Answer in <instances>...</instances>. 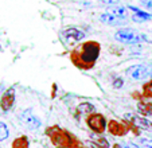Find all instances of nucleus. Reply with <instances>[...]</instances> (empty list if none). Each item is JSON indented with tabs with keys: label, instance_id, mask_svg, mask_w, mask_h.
<instances>
[{
	"label": "nucleus",
	"instance_id": "obj_9",
	"mask_svg": "<svg viewBox=\"0 0 152 148\" xmlns=\"http://www.w3.org/2000/svg\"><path fill=\"white\" fill-rule=\"evenodd\" d=\"M63 38L66 40V45H74L85 38V32L75 27H69V29L63 30Z\"/></svg>",
	"mask_w": 152,
	"mask_h": 148
},
{
	"label": "nucleus",
	"instance_id": "obj_19",
	"mask_svg": "<svg viewBox=\"0 0 152 148\" xmlns=\"http://www.w3.org/2000/svg\"><path fill=\"white\" fill-rule=\"evenodd\" d=\"M8 135H10L8 127H7L4 122L0 121V141H4V140L8 139Z\"/></svg>",
	"mask_w": 152,
	"mask_h": 148
},
{
	"label": "nucleus",
	"instance_id": "obj_1",
	"mask_svg": "<svg viewBox=\"0 0 152 148\" xmlns=\"http://www.w3.org/2000/svg\"><path fill=\"white\" fill-rule=\"evenodd\" d=\"M101 51V46L96 40H89V42H83L78 48L70 54V59L77 67L88 70L93 67L94 62L98 59Z\"/></svg>",
	"mask_w": 152,
	"mask_h": 148
},
{
	"label": "nucleus",
	"instance_id": "obj_10",
	"mask_svg": "<svg viewBox=\"0 0 152 148\" xmlns=\"http://www.w3.org/2000/svg\"><path fill=\"white\" fill-rule=\"evenodd\" d=\"M15 103V89L14 88H8L0 98V108L3 112H8L11 111V108L14 106Z\"/></svg>",
	"mask_w": 152,
	"mask_h": 148
},
{
	"label": "nucleus",
	"instance_id": "obj_27",
	"mask_svg": "<svg viewBox=\"0 0 152 148\" xmlns=\"http://www.w3.org/2000/svg\"><path fill=\"white\" fill-rule=\"evenodd\" d=\"M57 148H62V147H57Z\"/></svg>",
	"mask_w": 152,
	"mask_h": 148
},
{
	"label": "nucleus",
	"instance_id": "obj_5",
	"mask_svg": "<svg viewBox=\"0 0 152 148\" xmlns=\"http://www.w3.org/2000/svg\"><path fill=\"white\" fill-rule=\"evenodd\" d=\"M86 124L97 135L104 133L106 129V125H108V124H106V119L104 117V114H101V113L88 114V117H86Z\"/></svg>",
	"mask_w": 152,
	"mask_h": 148
},
{
	"label": "nucleus",
	"instance_id": "obj_12",
	"mask_svg": "<svg viewBox=\"0 0 152 148\" xmlns=\"http://www.w3.org/2000/svg\"><path fill=\"white\" fill-rule=\"evenodd\" d=\"M137 111L143 116H151L152 117V103H144L140 101L137 104Z\"/></svg>",
	"mask_w": 152,
	"mask_h": 148
},
{
	"label": "nucleus",
	"instance_id": "obj_4",
	"mask_svg": "<svg viewBox=\"0 0 152 148\" xmlns=\"http://www.w3.org/2000/svg\"><path fill=\"white\" fill-rule=\"evenodd\" d=\"M115 39L120 43H125V45H137V43L145 42L147 38L144 35L135 32L133 30H120L115 34Z\"/></svg>",
	"mask_w": 152,
	"mask_h": 148
},
{
	"label": "nucleus",
	"instance_id": "obj_14",
	"mask_svg": "<svg viewBox=\"0 0 152 148\" xmlns=\"http://www.w3.org/2000/svg\"><path fill=\"white\" fill-rule=\"evenodd\" d=\"M11 148H30V141L27 136H19L12 141Z\"/></svg>",
	"mask_w": 152,
	"mask_h": 148
},
{
	"label": "nucleus",
	"instance_id": "obj_16",
	"mask_svg": "<svg viewBox=\"0 0 152 148\" xmlns=\"http://www.w3.org/2000/svg\"><path fill=\"white\" fill-rule=\"evenodd\" d=\"M108 12L123 18V19H126V8H124V7H112V8L108 10Z\"/></svg>",
	"mask_w": 152,
	"mask_h": 148
},
{
	"label": "nucleus",
	"instance_id": "obj_18",
	"mask_svg": "<svg viewBox=\"0 0 152 148\" xmlns=\"http://www.w3.org/2000/svg\"><path fill=\"white\" fill-rule=\"evenodd\" d=\"M141 96L145 97V98H152V80L149 82H145L143 85V92H141Z\"/></svg>",
	"mask_w": 152,
	"mask_h": 148
},
{
	"label": "nucleus",
	"instance_id": "obj_22",
	"mask_svg": "<svg viewBox=\"0 0 152 148\" xmlns=\"http://www.w3.org/2000/svg\"><path fill=\"white\" fill-rule=\"evenodd\" d=\"M101 3L106 4V6H115V4L118 3V0H100Z\"/></svg>",
	"mask_w": 152,
	"mask_h": 148
},
{
	"label": "nucleus",
	"instance_id": "obj_20",
	"mask_svg": "<svg viewBox=\"0 0 152 148\" xmlns=\"http://www.w3.org/2000/svg\"><path fill=\"white\" fill-rule=\"evenodd\" d=\"M72 148H88V147H86L81 140H78L77 137H74L72 135Z\"/></svg>",
	"mask_w": 152,
	"mask_h": 148
},
{
	"label": "nucleus",
	"instance_id": "obj_21",
	"mask_svg": "<svg viewBox=\"0 0 152 148\" xmlns=\"http://www.w3.org/2000/svg\"><path fill=\"white\" fill-rule=\"evenodd\" d=\"M139 143H140V145H143V147H145V148H152V139L140 137V139H139Z\"/></svg>",
	"mask_w": 152,
	"mask_h": 148
},
{
	"label": "nucleus",
	"instance_id": "obj_26",
	"mask_svg": "<svg viewBox=\"0 0 152 148\" xmlns=\"http://www.w3.org/2000/svg\"><path fill=\"white\" fill-rule=\"evenodd\" d=\"M113 148H128V147H126V145H124V147H123V145H120V144H117V143H116V144H113Z\"/></svg>",
	"mask_w": 152,
	"mask_h": 148
},
{
	"label": "nucleus",
	"instance_id": "obj_7",
	"mask_svg": "<svg viewBox=\"0 0 152 148\" xmlns=\"http://www.w3.org/2000/svg\"><path fill=\"white\" fill-rule=\"evenodd\" d=\"M125 120H129V122H132L135 127H137L139 129H144V131H148V132H152V121L145 117H141L139 114H135V113H126L125 116Z\"/></svg>",
	"mask_w": 152,
	"mask_h": 148
},
{
	"label": "nucleus",
	"instance_id": "obj_24",
	"mask_svg": "<svg viewBox=\"0 0 152 148\" xmlns=\"http://www.w3.org/2000/svg\"><path fill=\"white\" fill-rule=\"evenodd\" d=\"M125 145H126L128 148H140L137 144H135V143H126Z\"/></svg>",
	"mask_w": 152,
	"mask_h": 148
},
{
	"label": "nucleus",
	"instance_id": "obj_2",
	"mask_svg": "<svg viewBox=\"0 0 152 148\" xmlns=\"http://www.w3.org/2000/svg\"><path fill=\"white\" fill-rule=\"evenodd\" d=\"M46 135L50 137L51 143L55 147H62V148H72V133L63 131L62 128L54 125L47 128Z\"/></svg>",
	"mask_w": 152,
	"mask_h": 148
},
{
	"label": "nucleus",
	"instance_id": "obj_23",
	"mask_svg": "<svg viewBox=\"0 0 152 148\" xmlns=\"http://www.w3.org/2000/svg\"><path fill=\"white\" fill-rule=\"evenodd\" d=\"M113 86H115V88H121V86H123V80H121V78L116 80L115 82H113Z\"/></svg>",
	"mask_w": 152,
	"mask_h": 148
},
{
	"label": "nucleus",
	"instance_id": "obj_17",
	"mask_svg": "<svg viewBox=\"0 0 152 148\" xmlns=\"http://www.w3.org/2000/svg\"><path fill=\"white\" fill-rule=\"evenodd\" d=\"M92 137L94 139V141H93V143H96V144L100 145V147H104V148H108V147H109V141H108L105 137L97 136V133H93Z\"/></svg>",
	"mask_w": 152,
	"mask_h": 148
},
{
	"label": "nucleus",
	"instance_id": "obj_13",
	"mask_svg": "<svg viewBox=\"0 0 152 148\" xmlns=\"http://www.w3.org/2000/svg\"><path fill=\"white\" fill-rule=\"evenodd\" d=\"M129 10H132V11L135 12V15H133V20H135V22H144V20L151 19V14L140 11V10H137L136 7H129Z\"/></svg>",
	"mask_w": 152,
	"mask_h": 148
},
{
	"label": "nucleus",
	"instance_id": "obj_25",
	"mask_svg": "<svg viewBox=\"0 0 152 148\" xmlns=\"http://www.w3.org/2000/svg\"><path fill=\"white\" fill-rule=\"evenodd\" d=\"M89 145H90V148H104V147H100V145H97L96 143H89Z\"/></svg>",
	"mask_w": 152,
	"mask_h": 148
},
{
	"label": "nucleus",
	"instance_id": "obj_3",
	"mask_svg": "<svg viewBox=\"0 0 152 148\" xmlns=\"http://www.w3.org/2000/svg\"><path fill=\"white\" fill-rule=\"evenodd\" d=\"M126 75L135 81H144L152 78V63H140L129 66L125 70Z\"/></svg>",
	"mask_w": 152,
	"mask_h": 148
},
{
	"label": "nucleus",
	"instance_id": "obj_8",
	"mask_svg": "<svg viewBox=\"0 0 152 148\" xmlns=\"http://www.w3.org/2000/svg\"><path fill=\"white\" fill-rule=\"evenodd\" d=\"M106 129L110 135H113L116 137H123L129 132L128 125L124 124V122H118L117 120H110L108 122V125H106Z\"/></svg>",
	"mask_w": 152,
	"mask_h": 148
},
{
	"label": "nucleus",
	"instance_id": "obj_6",
	"mask_svg": "<svg viewBox=\"0 0 152 148\" xmlns=\"http://www.w3.org/2000/svg\"><path fill=\"white\" fill-rule=\"evenodd\" d=\"M19 120L28 129H38L40 127V120L32 113L31 109H26L24 112H22L19 116Z\"/></svg>",
	"mask_w": 152,
	"mask_h": 148
},
{
	"label": "nucleus",
	"instance_id": "obj_11",
	"mask_svg": "<svg viewBox=\"0 0 152 148\" xmlns=\"http://www.w3.org/2000/svg\"><path fill=\"white\" fill-rule=\"evenodd\" d=\"M100 20L105 24H109V26H117V24H121V23L125 22V19L120 16H116V15L110 14V12H105L100 16Z\"/></svg>",
	"mask_w": 152,
	"mask_h": 148
},
{
	"label": "nucleus",
	"instance_id": "obj_15",
	"mask_svg": "<svg viewBox=\"0 0 152 148\" xmlns=\"http://www.w3.org/2000/svg\"><path fill=\"white\" fill-rule=\"evenodd\" d=\"M77 109H78V113H81V114H90L94 111V105H92L89 103H82L78 105Z\"/></svg>",
	"mask_w": 152,
	"mask_h": 148
}]
</instances>
